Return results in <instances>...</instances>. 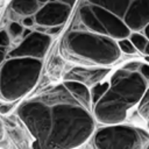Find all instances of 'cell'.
Masks as SVG:
<instances>
[{"label": "cell", "instance_id": "cell-1", "mask_svg": "<svg viewBox=\"0 0 149 149\" xmlns=\"http://www.w3.org/2000/svg\"><path fill=\"white\" fill-rule=\"evenodd\" d=\"M63 85L23 100L16 114L40 148L70 149L84 144L94 133L95 119Z\"/></svg>", "mask_w": 149, "mask_h": 149}, {"label": "cell", "instance_id": "cell-2", "mask_svg": "<svg viewBox=\"0 0 149 149\" xmlns=\"http://www.w3.org/2000/svg\"><path fill=\"white\" fill-rule=\"evenodd\" d=\"M146 90L147 80L139 71L116 70L108 90L93 105L94 119L105 125L123 122L128 111L139 102Z\"/></svg>", "mask_w": 149, "mask_h": 149}, {"label": "cell", "instance_id": "cell-3", "mask_svg": "<svg viewBox=\"0 0 149 149\" xmlns=\"http://www.w3.org/2000/svg\"><path fill=\"white\" fill-rule=\"evenodd\" d=\"M41 70V58L5 55L0 63V98L13 102L24 97L36 85Z\"/></svg>", "mask_w": 149, "mask_h": 149}, {"label": "cell", "instance_id": "cell-4", "mask_svg": "<svg viewBox=\"0 0 149 149\" xmlns=\"http://www.w3.org/2000/svg\"><path fill=\"white\" fill-rule=\"evenodd\" d=\"M63 45L71 56L98 65H109L120 56V49L114 40L108 35L92 31H70Z\"/></svg>", "mask_w": 149, "mask_h": 149}, {"label": "cell", "instance_id": "cell-5", "mask_svg": "<svg viewBox=\"0 0 149 149\" xmlns=\"http://www.w3.org/2000/svg\"><path fill=\"white\" fill-rule=\"evenodd\" d=\"M148 141L149 134L146 130L120 123L106 125L93 135V143L98 149H139Z\"/></svg>", "mask_w": 149, "mask_h": 149}, {"label": "cell", "instance_id": "cell-6", "mask_svg": "<svg viewBox=\"0 0 149 149\" xmlns=\"http://www.w3.org/2000/svg\"><path fill=\"white\" fill-rule=\"evenodd\" d=\"M71 12V6L61 2L58 0H49L43 3L42 7L35 12L31 16L34 22L38 24L37 30L45 33L47 28L63 24L69 17Z\"/></svg>", "mask_w": 149, "mask_h": 149}, {"label": "cell", "instance_id": "cell-7", "mask_svg": "<svg viewBox=\"0 0 149 149\" xmlns=\"http://www.w3.org/2000/svg\"><path fill=\"white\" fill-rule=\"evenodd\" d=\"M51 35L42 31H30L22 37V41L12 49L6 56H21L43 58L51 44Z\"/></svg>", "mask_w": 149, "mask_h": 149}, {"label": "cell", "instance_id": "cell-8", "mask_svg": "<svg viewBox=\"0 0 149 149\" xmlns=\"http://www.w3.org/2000/svg\"><path fill=\"white\" fill-rule=\"evenodd\" d=\"M91 8L95 14V16L98 17V20L100 21V23L102 24V27L105 28L106 34L108 36L119 40L128 37V35L130 34V29L127 27V24L123 21H121L119 16L97 5H92Z\"/></svg>", "mask_w": 149, "mask_h": 149}, {"label": "cell", "instance_id": "cell-9", "mask_svg": "<svg viewBox=\"0 0 149 149\" xmlns=\"http://www.w3.org/2000/svg\"><path fill=\"white\" fill-rule=\"evenodd\" d=\"M129 29H141L149 23V0H134L129 3L123 21Z\"/></svg>", "mask_w": 149, "mask_h": 149}, {"label": "cell", "instance_id": "cell-10", "mask_svg": "<svg viewBox=\"0 0 149 149\" xmlns=\"http://www.w3.org/2000/svg\"><path fill=\"white\" fill-rule=\"evenodd\" d=\"M109 68H101V69H83V68H76L71 72L68 73L65 79L70 80H78L80 83H84L85 85H94L98 81H101L102 78L106 77V74L109 72Z\"/></svg>", "mask_w": 149, "mask_h": 149}, {"label": "cell", "instance_id": "cell-11", "mask_svg": "<svg viewBox=\"0 0 149 149\" xmlns=\"http://www.w3.org/2000/svg\"><path fill=\"white\" fill-rule=\"evenodd\" d=\"M40 3L37 0H12L8 6V12L12 17H26L33 16L38 9Z\"/></svg>", "mask_w": 149, "mask_h": 149}, {"label": "cell", "instance_id": "cell-12", "mask_svg": "<svg viewBox=\"0 0 149 149\" xmlns=\"http://www.w3.org/2000/svg\"><path fill=\"white\" fill-rule=\"evenodd\" d=\"M63 85L85 107H87L88 109H92L91 93H90V90H88L87 85H85L84 83H80L78 80H70V79H65V81L63 83Z\"/></svg>", "mask_w": 149, "mask_h": 149}, {"label": "cell", "instance_id": "cell-13", "mask_svg": "<svg viewBox=\"0 0 149 149\" xmlns=\"http://www.w3.org/2000/svg\"><path fill=\"white\" fill-rule=\"evenodd\" d=\"M79 16H80V20H81L84 27H86L90 31L107 35L105 28L102 27V24L100 23V21L98 20V17L95 16V14L93 13V10L90 6H83L79 10Z\"/></svg>", "mask_w": 149, "mask_h": 149}, {"label": "cell", "instance_id": "cell-14", "mask_svg": "<svg viewBox=\"0 0 149 149\" xmlns=\"http://www.w3.org/2000/svg\"><path fill=\"white\" fill-rule=\"evenodd\" d=\"M92 5H97L100 6L109 12H112L113 14H115L116 16L121 17L125 15L130 0H88Z\"/></svg>", "mask_w": 149, "mask_h": 149}, {"label": "cell", "instance_id": "cell-15", "mask_svg": "<svg viewBox=\"0 0 149 149\" xmlns=\"http://www.w3.org/2000/svg\"><path fill=\"white\" fill-rule=\"evenodd\" d=\"M109 87V83L108 81H98L94 85H92V88L90 90L91 93V101L92 105H94L108 90Z\"/></svg>", "mask_w": 149, "mask_h": 149}, {"label": "cell", "instance_id": "cell-16", "mask_svg": "<svg viewBox=\"0 0 149 149\" xmlns=\"http://www.w3.org/2000/svg\"><path fill=\"white\" fill-rule=\"evenodd\" d=\"M128 37H129L130 42L133 43V45L135 47V49H136L137 51H140V52H143V51H144L146 44L148 43V38H147L144 35H142V34L135 31V33H130V34L128 35Z\"/></svg>", "mask_w": 149, "mask_h": 149}, {"label": "cell", "instance_id": "cell-17", "mask_svg": "<svg viewBox=\"0 0 149 149\" xmlns=\"http://www.w3.org/2000/svg\"><path fill=\"white\" fill-rule=\"evenodd\" d=\"M137 104H139V113L143 119H147L149 114V88L148 87L142 94V97L140 98Z\"/></svg>", "mask_w": 149, "mask_h": 149}, {"label": "cell", "instance_id": "cell-18", "mask_svg": "<svg viewBox=\"0 0 149 149\" xmlns=\"http://www.w3.org/2000/svg\"><path fill=\"white\" fill-rule=\"evenodd\" d=\"M116 44H118L120 51H122V52H125V54L134 55V54L137 52V50L135 49V47L133 45V43H132L130 40H128V38H120Z\"/></svg>", "mask_w": 149, "mask_h": 149}, {"label": "cell", "instance_id": "cell-19", "mask_svg": "<svg viewBox=\"0 0 149 149\" xmlns=\"http://www.w3.org/2000/svg\"><path fill=\"white\" fill-rule=\"evenodd\" d=\"M23 26L20 23V22H17V21H13V22H10L9 24H8V34L12 36V37H19V36H21V34L23 33Z\"/></svg>", "mask_w": 149, "mask_h": 149}, {"label": "cell", "instance_id": "cell-20", "mask_svg": "<svg viewBox=\"0 0 149 149\" xmlns=\"http://www.w3.org/2000/svg\"><path fill=\"white\" fill-rule=\"evenodd\" d=\"M10 45V37L7 30L2 29L0 30V47L1 48H8Z\"/></svg>", "mask_w": 149, "mask_h": 149}, {"label": "cell", "instance_id": "cell-21", "mask_svg": "<svg viewBox=\"0 0 149 149\" xmlns=\"http://www.w3.org/2000/svg\"><path fill=\"white\" fill-rule=\"evenodd\" d=\"M140 74L147 80L149 81V64H146V63H141L140 66H139V70Z\"/></svg>", "mask_w": 149, "mask_h": 149}, {"label": "cell", "instance_id": "cell-22", "mask_svg": "<svg viewBox=\"0 0 149 149\" xmlns=\"http://www.w3.org/2000/svg\"><path fill=\"white\" fill-rule=\"evenodd\" d=\"M13 107H14V102H12V104L0 102V114H7V113H9Z\"/></svg>", "mask_w": 149, "mask_h": 149}, {"label": "cell", "instance_id": "cell-23", "mask_svg": "<svg viewBox=\"0 0 149 149\" xmlns=\"http://www.w3.org/2000/svg\"><path fill=\"white\" fill-rule=\"evenodd\" d=\"M140 62H129L127 64H125V66L122 69L125 70H128V71H137L139 70V66H140Z\"/></svg>", "mask_w": 149, "mask_h": 149}, {"label": "cell", "instance_id": "cell-24", "mask_svg": "<svg viewBox=\"0 0 149 149\" xmlns=\"http://www.w3.org/2000/svg\"><path fill=\"white\" fill-rule=\"evenodd\" d=\"M58 1H61V2H64V3H66V5H69V6H73L74 5V2H76V0H58Z\"/></svg>", "mask_w": 149, "mask_h": 149}, {"label": "cell", "instance_id": "cell-25", "mask_svg": "<svg viewBox=\"0 0 149 149\" xmlns=\"http://www.w3.org/2000/svg\"><path fill=\"white\" fill-rule=\"evenodd\" d=\"M143 52L149 56V41H148V43L146 44V48H144V51H143Z\"/></svg>", "mask_w": 149, "mask_h": 149}, {"label": "cell", "instance_id": "cell-26", "mask_svg": "<svg viewBox=\"0 0 149 149\" xmlns=\"http://www.w3.org/2000/svg\"><path fill=\"white\" fill-rule=\"evenodd\" d=\"M144 29H146V35H147L146 37H147V38L149 40V23H148V24L146 26V28H144Z\"/></svg>", "mask_w": 149, "mask_h": 149}, {"label": "cell", "instance_id": "cell-27", "mask_svg": "<svg viewBox=\"0 0 149 149\" xmlns=\"http://www.w3.org/2000/svg\"><path fill=\"white\" fill-rule=\"evenodd\" d=\"M37 1H38V3H40V5H43V3H45V2H48L49 0H37Z\"/></svg>", "mask_w": 149, "mask_h": 149}, {"label": "cell", "instance_id": "cell-28", "mask_svg": "<svg viewBox=\"0 0 149 149\" xmlns=\"http://www.w3.org/2000/svg\"><path fill=\"white\" fill-rule=\"evenodd\" d=\"M147 126H148V128H149V114H148V116H147Z\"/></svg>", "mask_w": 149, "mask_h": 149}, {"label": "cell", "instance_id": "cell-29", "mask_svg": "<svg viewBox=\"0 0 149 149\" xmlns=\"http://www.w3.org/2000/svg\"><path fill=\"white\" fill-rule=\"evenodd\" d=\"M144 59H146V62H147V63H149V56H148V55L144 57Z\"/></svg>", "mask_w": 149, "mask_h": 149}, {"label": "cell", "instance_id": "cell-30", "mask_svg": "<svg viewBox=\"0 0 149 149\" xmlns=\"http://www.w3.org/2000/svg\"><path fill=\"white\" fill-rule=\"evenodd\" d=\"M147 148H149V143H148V144H147Z\"/></svg>", "mask_w": 149, "mask_h": 149}]
</instances>
